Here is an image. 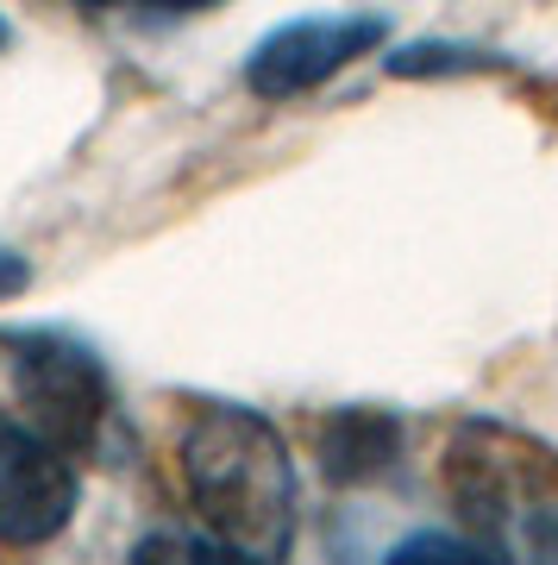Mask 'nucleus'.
Listing matches in <instances>:
<instances>
[{
    "instance_id": "39448f33",
    "label": "nucleus",
    "mask_w": 558,
    "mask_h": 565,
    "mask_svg": "<svg viewBox=\"0 0 558 565\" xmlns=\"http://www.w3.org/2000/svg\"><path fill=\"white\" fill-rule=\"evenodd\" d=\"M401 452V422L389 408H340L320 427V471L333 484H371Z\"/></svg>"
},
{
    "instance_id": "7ed1b4c3",
    "label": "nucleus",
    "mask_w": 558,
    "mask_h": 565,
    "mask_svg": "<svg viewBox=\"0 0 558 565\" xmlns=\"http://www.w3.org/2000/svg\"><path fill=\"white\" fill-rule=\"evenodd\" d=\"M82 478L57 446L32 434L20 415H0V541L44 546L76 522Z\"/></svg>"
},
{
    "instance_id": "20e7f679",
    "label": "nucleus",
    "mask_w": 558,
    "mask_h": 565,
    "mask_svg": "<svg viewBox=\"0 0 558 565\" xmlns=\"http://www.w3.org/2000/svg\"><path fill=\"white\" fill-rule=\"evenodd\" d=\"M389 39L383 13H320V20H289L251 51L245 82L258 88L264 102H289L308 95L320 82H333L345 63H358L364 51H377Z\"/></svg>"
},
{
    "instance_id": "1a4fd4ad",
    "label": "nucleus",
    "mask_w": 558,
    "mask_h": 565,
    "mask_svg": "<svg viewBox=\"0 0 558 565\" xmlns=\"http://www.w3.org/2000/svg\"><path fill=\"white\" fill-rule=\"evenodd\" d=\"M132 565H189V546L170 541V534H151V541H139Z\"/></svg>"
},
{
    "instance_id": "0eeeda50",
    "label": "nucleus",
    "mask_w": 558,
    "mask_h": 565,
    "mask_svg": "<svg viewBox=\"0 0 558 565\" xmlns=\"http://www.w3.org/2000/svg\"><path fill=\"white\" fill-rule=\"evenodd\" d=\"M490 51H459V44H415L389 57V76H439V70H483Z\"/></svg>"
},
{
    "instance_id": "423d86ee",
    "label": "nucleus",
    "mask_w": 558,
    "mask_h": 565,
    "mask_svg": "<svg viewBox=\"0 0 558 565\" xmlns=\"http://www.w3.org/2000/svg\"><path fill=\"white\" fill-rule=\"evenodd\" d=\"M383 565H502L490 546L464 541V534H439V527H420L408 541L389 546V559Z\"/></svg>"
},
{
    "instance_id": "f257e3e1",
    "label": "nucleus",
    "mask_w": 558,
    "mask_h": 565,
    "mask_svg": "<svg viewBox=\"0 0 558 565\" xmlns=\"http://www.w3.org/2000/svg\"><path fill=\"white\" fill-rule=\"evenodd\" d=\"M176 459L214 541L277 565V553L296 534V459L277 427L258 408L207 403L189 415Z\"/></svg>"
},
{
    "instance_id": "9d476101",
    "label": "nucleus",
    "mask_w": 558,
    "mask_h": 565,
    "mask_svg": "<svg viewBox=\"0 0 558 565\" xmlns=\"http://www.w3.org/2000/svg\"><path fill=\"white\" fill-rule=\"evenodd\" d=\"M25 282H32L25 258H20V252H0V302H7V296H20Z\"/></svg>"
},
{
    "instance_id": "f03ea898",
    "label": "nucleus",
    "mask_w": 558,
    "mask_h": 565,
    "mask_svg": "<svg viewBox=\"0 0 558 565\" xmlns=\"http://www.w3.org/2000/svg\"><path fill=\"white\" fill-rule=\"evenodd\" d=\"M0 352L20 390L25 427L44 434L63 459L95 452L107 422H114V384L76 333L63 327H0Z\"/></svg>"
},
{
    "instance_id": "9b49d317",
    "label": "nucleus",
    "mask_w": 558,
    "mask_h": 565,
    "mask_svg": "<svg viewBox=\"0 0 558 565\" xmlns=\"http://www.w3.org/2000/svg\"><path fill=\"white\" fill-rule=\"evenodd\" d=\"M7 39H13V25H7V20H0V44H7Z\"/></svg>"
},
{
    "instance_id": "6e6552de",
    "label": "nucleus",
    "mask_w": 558,
    "mask_h": 565,
    "mask_svg": "<svg viewBox=\"0 0 558 565\" xmlns=\"http://www.w3.org/2000/svg\"><path fill=\"white\" fill-rule=\"evenodd\" d=\"M189 565H270V559L245 553V546H226V541H214V534H201V541H189Z\"/></svg>"
}]
</instances>
